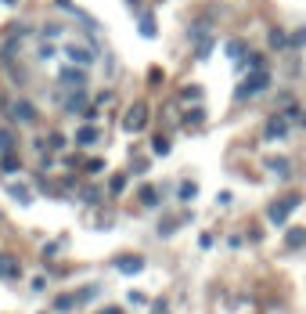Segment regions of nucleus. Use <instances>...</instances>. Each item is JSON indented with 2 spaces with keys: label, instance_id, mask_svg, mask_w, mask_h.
Instances as JSON below:
<instances>
[{
  "label": "nucleus",
  "instance_id": "obj_1",
  "mask_svg": "<svg viewBox=\"0 0 306 314\" xmlns=\"http://www.w3.org/2000/svg\"><path fill=\"white\" fill-rule=\"evenodd\" d=\"M65 54L76 62V65H94L97 62V47H87V44H65Z\"/></svg>",
  "mask_w": 306,
  "mask_h": 314
},
{
  "label": "nucleus",
  "instance_id": "obj_2",
  "mask_svg": "<svg viewBox=\"0 0 306 314\" xmlns=\"http://www.w3.org/2000/svg\"><path fill=\"white\" fill-rule=\"evenodd\" d=\"M266 83H270V76H266V69H256V72L249 76V80L238 87V98H252V94H259Z\"/></svg>",
  "mask_w": 306,
  "mask_h": 314
},
{
  "label": "nucleus",
  "instance_id": "obj_3",
  "mask_svg": "<svg viewBox=\"0 0 306 314\" xmlns=\"http://www.w3.org/2000/svg\"><path fill=\"white\" fill-rule=\"evenodd\" d=\"M144 123H148V105L144 101H137L130 112H126V120H123V127L130 130V134H137V130H144Z\"/></svg>",
  "mask_w": 306,
  "mask_h": 314
},
{
  "label": "nucleus",
  "instance_id": "obj_4",
  "mask_svg": "<svg viewBox=\"0 0 306 314\" xmlns=\"http://www.w3.org/2000/svg\"><path fill=\"white\" fill-rule=\"evenodd\" d=\"M295 206H299V195H288L285 203H274V206H270V220H274V224H285V217H288Z\"/></svg>",
  "mask_w": 306,
  "mask_h": 314
},
{
  "label": "nucleus",
  "instance_id": "obj_5",
  "mask_svg": "<svg viewBox=\"0 0 306 314\" xmlns=\"http://www.w3.org/2000/svg\"><path fill=\"white\" fill-rule=\"evenodd\" d=\"M11 116H15L18 123H32V120H36V108H32L29 101H15V105H11Z\"/></svg>",
  "mask_w": 306,
  "mask_h": 314
},
{
  "label": "nucleus",
  "instance_id": "obj_6",
  "mask_svg": "<svg viewBox=\"0 0 306 314\" xmlns=\"http://www.w3.org/2000/svg\"><path fill=\"white\" fill-rule=\"evenodd\" d=\"M61 80L65 83H83L87 76H83V69H61Z\"/></svg>",
  "mask_w": 306,
  "mask_h": 314
},
{
  "label": "nucleus",
  "instance_id": "obj_7",
  "mask_svg": "<svg viewBox=\"0 0 306 314\" xmlns=\"http://www.w3.org/2000/svg\"><path fill=\"white\" fill-rule=\"evenodd\" d=\"M281 134H285V123H281V116H274L270 127H266V137H281Z\"/></svg>",
  "mask_w": 306,
  "mask_h": 314
},
{
  "label": "nucleus",
  "instance_id": "obj_8",
  "mask_svg": "<svg viewBox=\"0 0 306 314\" xmlns=\"http://www.w3.org/2000/svg\"><path fill=\"white\" fill-rule=\"evenodd\" d=\"M76 141H80V145H94V141H97V130H90V127H87V130L76 134Z\"/></svg>",
  "mask_w": 306,
  "mask_h": 314
},
{
  "label": "nucleus",
  "instance_id": "obj_9",
  "mask_svg": "<svg viewBox=\"0 0 306 314\" xmlns=\"http://www.w3.org/2000/svg\"><path fill=\"white\" fill-rule=\"evenodd\" d=\"M141 267H144L141 256H133V260H119V271H141Z\"/></svg>",
  "mask_w": 306,
  "mask_h": 314
},
{
  "label": "nucleus",
  "instance_id": "obj_10",
  "mask_svg": "<svg viewBox=\"0 0 306 314\" xmlns=\"http://www.w3.org/2000/svg\"><path fill=\"white\" fill-rule=\"evenodd\" d=\"M302 242H306V231H302V227L288 231V246H302Z\"/></svg>",
  "mask_w": 306,
  "mask_h": 314
},
{
  "label": "nucleus",
  "instance_id": "obj_11",
  "mask_svg": "<svg viewBox=\"0 0 306 314\" xmlns=\"http://www.w3.org/2000/svg\"><path fill=\"white\" fill-rule=\"evenodd\" d=\"M227 54H231V58H242V54H245V44H242V40H231V44H227Z\"/></svg>",
  "mask_w": 306,
  "mask_h": 314
},
{
  "label": "nucleus",
  "instance_id": "obj_12",
  "mask_svg": "<svg viewBox=\"0 0 306 314\" xmlns=\"http://www.w3.org/2000/svg\"><path fill=\"white\" fill-rule=\"evenodd\" d=\"M141 36H155V22H151L148 15L141 18Z\"/></svg>",
  "mask_w": 306,
  "mask_h": 314
},
{
  "label": "nucleus",
  "instance_id": "obj_13",
  "mask_svg": "<svg viewBox=\"0 0 306 314\" xmlns=\"http://www.w3.org/2000/svg\"><path fill=\"white\" fill-rule=\"evenodd\" d=\"M270 170H274V174H281V177H285V174H288V163H285V159H270Z\"/></svg>",
  "mask_w": 306,
  "mask_h": 314
},
{
  "label": "nucleus",
  "instance_id": "obj_14",
  "mask_svg": "<svg viewBox=\"0 0 306 314\" xmlns=\"http://www.w3.org/2000/svg\"><path fill=\"white\" fill-rule=\"evenodd\" d=\"M270 44H274V47H288L292 40H288V36H285V33H274V36H270Z\"/></svg>",
  "mask_w": 306,
  "mask_h": 314
},
{
  "label": "nucleus",
  "instance_id": "obj_15",
  "mask_svg": "<svg viewBox=\"0 0 306 314\" xmlns=\"http://www.w3.org/2000/svg\"><path fill=\"white\" fill-rule=\"evenodd\" d=\"M198 98H202L198 87H184V101H198Z\"/></svg>",
  "mask_w": 306,
  "mask_h": 314
},
{
  "label": "nucleus",
  "instance_id": "obj_16",
  "mask_svg": "<svg viewBox=\"0 0 306 314\" xmlns=\"http://www.w3.org/2000/svg\"><path fill=\"white\" fill-rule=\"evenodd\" d=\"M151 148H155V155H166V152H169V141H166V137H159Z\"/></svg>",
  "mask_w": 306,
  "mask_h": 314
},
{
  "label": "nucleus",
  "instance_id": "obj_17",
  "mask_svg": "<svg viewBox=\"0 0 306 314\" xmlns=\"http://www.w3.org/2000/svg\"><path fill=\"white\" fill-rule=\"evenodd\" d=\"M0 274H18V267L11 260H0Z\"/></svg>",
  "mask_w": 306,
  "mask_h": 314
},
{
  "label": "nucleus",
  "instance_id": "obj_18",
  "mask_svg": "<svg viewBox=\"0 0 306 314\" xmlns=\"http://www.w3.org/2000/svg\"><path fill=\"white\" fill-rule=\"evenodd\" d=\"M180 199H195V184H184L180 188Z\"/></svg>",
  "mask_w": 306,
  "mask_h": 314
},
{
  "label": "nucleus",
  "instance_id": "obj_19",
  "mask_svg": "<svg viewBox=\"0 0 306 314\" xmlns=\"http://www.w3.org/2000/svg\"><path fill=\"white\" fill-rule=\"evenodd\" d=\"M126 4H130V11H137V0H126Z\"/></svg>",
  "mask_w": 306,
  "mask_h": 314
},
{
  "label": "nucleus",
  "instance_id": "obj_20",
  "mask_svg": "<svg viewBox=\"0 0 306 314\" xmlns=\"http://www.w3.org/2000/svg\"><path fill=\"white\" fill-rule=\"evenodd\" d=\"M0 4H18V0H0Z\"/></svg>",
  "mask_w": 306,
  "mask_h": 314
},
{
  "label": "nucleus",
  "instance_id": "obj_21",
  "mask_svg": "<svg viewBox=\"0 0 306 314\" xmlns=\"http://www.w3.org/2000/svg\"><path fill=\"white\" fill-rule=\"evenodd\" d=\"M58 4H61V8H69V0H58Z\"/></svg>",
  "mask_w": 306,
  "mask_h": 314
},
{
  "label": "nucleus",
  "instance_id": "obj_22",
  "mask_svg": "<svg viewBox=\"0 0 306 314\" xmlns=\"http://www.w3.org/2000/svg\"><path fill=\"white\" fill-rule=\"evenodd\" d=\"M105 314H119V310H116V307H112V310H105Z\"/></svg>",
  "mask_w": 306,
  "mask_h": 314
}]
</instances>
